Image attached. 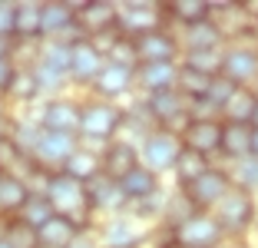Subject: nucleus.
Masks as SVG:
<instances>
[{"instance_id":"1","label":"nucleus","mask_w":258,"mask_h":248,"mask_svg":"<svg viewBox=\"0 0 258 248\" xmlns=\"http://www.w3.org/2000/svg\"><path fill=\"white\" fill-rule=\"evenodd\" d=\"M122 106L119 103H103V99L83 96V113H80V143L90 149H103L113 139L122 136Z\"/></svg>"},{"instance_id":"2","label":"nucleus","mask_w":258,"mask_h":248,"mask_svg":"<svg viewBox=\"0 0 258 248\" xmlns=\"http://www.w3.org/2000/svg\"><path fill=\"white\" fill-rule=\"evenodd\" d=\"M43 196H46V202L53 205L56 215H67L73 225H80V232H93L96 228V215L86 205V185L83 182L70 179L63 172H53L46 179Z\"/></svg>"},{"instance_id":"3","label":"nucleus","mask_w":258,"mask_h":248,"mask_svg":"<svg viewBox=\"0 0 258 248\" xmlns=\"http://www.w3.org/2000/svg\"><path fill=\"white\" fill-rule=\"evenodd\" d=\"M212 218L219 222V228L225 232V238H251L258 222V199L242 192V189H228L225 199L212 209Z\"/></svg>"},{"instance_id":"4","label":"nucleus","mask_w":258,"mask_h":248,"mask_svg":"<svg viewBox=\"0 0 258 248\" xmlns=\"http://www.w3.org/2000/svg\"><path fill=\"white\" fill-rule=\"evenodd\" d=\"M166 27L162 0H119L116 4V30L129 40H139Z\"/></svg>"},{"instance_id":"5","label":"nucleus","mask_w":258,"mask_h":248,"mask_svg":"<svg viewBox=\"0 0 258 248\" xmlns=\"http://www.w3.org/2000/svg\"><path fill=\"white\" fill-rule=\"evenodd\" d=\"M93 235H96L99 248H149L152 228L139 218H133L129 212H122V215L96 222Z\"/></svg>"},{"instance_id":"6","label":"nucleus","mask_w":258,"mask_h":248,"mask_svg":"<svg viewBox=\"0 0 258 248\" xmlns=\"http://www.w3.org/2000/svg\"><path fill=\"white\" fill-rule=\"evenodd\" d=\"M209 20L228 43H242V40H258V30L251 23L245 0H209Z\"/></svg>"},{"instance_id":"7","label":"nucleus","mask_w":258,"mask_h":248,"mask_svg":"<svg viewBox=\"0 0 258 248\" xmlns=\"http://www.w3.org/2000/svg\"><path fill=\"white\" fill-rule=\"evenodd\" d=\"M80 113H83V96H76V93H63V96L43 99L33 109V116L40 119V126L46 133H67V136L80 133Z\"/></svg>"},{"instance_id":"8","label":"nucleus","mask_w":258,"mask_h":248,"mask_svg":"<svg viewBox=\"0 0 258 248\" xmlns=\"http://www.w3.org/2000/svg\"><path fill=\"white\" fill-rule=\"evenodd\" d=\"M179 152H182V139H179V136H172V133L156 129V133H149L143 143H139V165H143V169H149L152 175L166 179V175H172Z\"/></svg>"},{"instance_id":"9","label":"nucleus","mask_w":258,"mask_h":248,"mask_svg":"<svg viewBox=\"0 0 258 248\" xmlns=\"http://www.w3.org/2000/svg\"><path fill=\"white\" fill-rule=\"evenodd\" d=\"M228 83H235L238 90H248L258 80V40H242L228 43L222 50V73Z\"/></svg>"},{"instance_id":"10","label":"nucleus","mask_w":258,"mask_h":248,"mask_svg":"<svg viewBox=\"0 0 258 248\" xmlns=\"http://www.w3.org/2000/svg\"><path fill=\"white\" fill-rule=\"evenodd\" d=\"M136 93V70L133 67H119V63H109L99 70V76L93 80V86L86 90V96L93 99H103V103H119L129 99Z\"/></svg>"},{"instance_id":"11","label":"nucleus","mask_w":258,"mask_h":248,"mask_svg":"<svg viewBox=\"0 0 258 248\" xmlns=\"http://www.w3.org/2000/svg\"><path fill=\"white\" fill-rule=\"evenodd\" d=\"M232 189V179H228V169L225 165L215 162L212 169H205L202 175H199L196 182H189V185H182L185 199H189L192 205H196V212H212L215 205L225 199V192Z\"/></svg>"},{"instance_id":"12","label":"nucleus","mask_w":258,"mask_h":248,"mask_svg":"<svg viewBox=\"0 0 258 248\" xmlns=\"http://www.w3.org/2000/svg\"><path fill=\"white\" fill-rule=\"evenodd\" d=\"M172 238L182 248H222L228 241L225 232L219 228V222L212 218V212H196L192 218H185L172 232Z\"/></svg>"},{"instance_id":"13","label":"nucleus","mask_w":258,"mask_h":248,"mask_svg":"<svg viewBox=\"0 0 258 248\" xmlns=\"http://www.w3.org/2000/svg\"><path fill=\"white\" fill-rule=\"evenodd\" d=\"M40 30H43V40H67V43L83 40V33L76 27V4H70V0H43Z\"/></svg>"},{"instance_id":"14","label":"nucleus","mask_w":258,"mask_h":248,"mask_svg":"<svg viewBox=\"0 0 258 248\" xmlns=\"http://www.w3.org/2000/svg\"><path fill=\"white\" fill-rule=\"evenodd\" d=\"M76 27H80L83 40H99L106 33H116V4L113 0H80Z\"/></svg>"},{"instance_id":"15","label":"nucleus","mask_w":258,"mask_h":248,"mask_svg":"<svg viewBox=\"0 0 258 248\" xmlns=\"http://www.w3.org/2000/svg\"><path fill=\"white\" fill-rule=\"evenodd\" d=\"M76 146H80V139L76 136H67V133H46L43 129V136H40V143H37V149H33V156H30V162L37 165V169H43V172H60L63 165H67V159L76 152Z\"/></svg>"},{"instance_id":"16","label":"nucleus","mask_w":258,"mask_h":248,"mask_svg":"<svg viewBox=\"0 0 258 248\" xmlns=\"http://www.w3.org/2000/svg\"><path fill=\"white\" fill-rule=\"evenodd\" d=\"M106 67V56L93 40H76L73 56H70V86L73 90H90L99 70Z\"/></svg>"},{"instance_id":"17","label":"nucleus","mask_w":258,"mask_h":248,"mask_svg":"<svg viewBox=\"0 0 258 248\" xmlns=\"http://www.w3.org/2000/svg\"><path fill=\"white\" fill-rule=\"evenodd\" d=\"M136 56H139V63H179L182 60L179 33L162 27V30H152L146 37H139L136 40Z\"/></svg>"},{"instance_id":"18","label":"nucleus","mask_w":258,"mask_h":248,"mask_svg":"<svg viewBox=\"0 0 258 248\" xmlns=\"http://www.w3.org/2000/svg\"><path fill=\"white\" fill-rule=\"evenodd\" d=\"M86 205H90V212L96 215V222L122 215V212L129 209L122 192H119V182L106 179V175H96L93 182H86Z\"/></svg>"},{"instance_id":"19","label":"nucleus","mask_w":258,"mask_h":248,"mask_svg":"<svg viewBox=\"0 0 258 248\" xmlns=\"http://www.w3.org/2000/svg\"><path fill=\"white\" fill-rule=\"evenodd\" d=\"M99 165H103V175L113 182L126 179L133 169H139V146L129 143V139H113L109 146L99 149Z\"/></svg>"},{"instance_id":"20","label":"nucleus","mask_w":258,"mask_h":248,"mask_svg":"<svg viewBox=\"0 0 258 248\" xmlns=\"http://www.w3.org/2000/svg\"><path fill=\"white\" fill-rule=\"evenodd\" d=\"M182 146L192 152H199V156L205 159H219V146H222V119H192L189 129H185L182 136Z\"/></svg>"},{"instance_id":"21","label":"nucleus","mask_w":258,"mask_h":248,"mask_svg":"<svg viewBox=\"0 0 258 248\" xmlns=\"http://www.w3.org/2000/svg\"><path fill=\"white\" fill-rule=\"evenodd\" d=\"M179 83V63H139L136 67V96L175 90Z\"/></svg>"},{"instance_id":"22","label":"nucleus","mask_w":258,"mask_h":248,"mask_svg":"<svg viewBox=\"0 0 258 248\" xmlns=\"http://www.w3.org/2000/svg\"><path fill=\"white\" fill-rule=\"evenodd\" d=\"M40 20H43V0H17L14 43H20V46H37L40 40H43Z\"/></svg>"},{"instance_id":"23","label":"nucleus","mask_w":258,"mask_h":248,"mask_svg":"<svg viewBox=\"0 0 258 248\" xmlns=\"http://www.w3.org/2000/svg\"><path fill=\"white\" fill-rule=\"evenodd\" d=\"M40 136H43V126L33 113H10V126H7V139L20 156L30 159L33 149H37Z\"/></svg>"},{"instance_id":"24","label":"nucleus","mask_w":258,"mask_h":248,"mask_svg":"<svg viewBox=\"0 0 258 248\" xmlns=\"http://www.w3.org/2000/svg\"><path fill=\"white\" fill-rule=\"evenodd\" d=\"M162 14H166V27L179 33L209 20V0H169L162 4Z\"/></svg>"},{"instance_id":"25","label":"nucleus","mask_w":258,"mask_h":248,"mask_svg":"<svg viewBox=\"0 0 258 248\" xmlns=\"http://www.w3.org/2000/svg\"><path fill=\"white\" fill-rule=\"evenodd\" d=\"M251 156V126L238 122H222V146H219V165H232L238 159Z\"/></svg>"},{"instance_id":"26","label":"nucleus","mask_w":258,"mask_h":248,"mask_svg":"<svg viewBox=\"0 0 258 248\" xmlns=\"http://www.w3.org/2000/svg\"><path fill=\"white\" fill-rule=\"evenodd\" d=\"M162 189H166V182L159 179V175H152L149 169H133V172L126 175V179H119V192L122 199H126V205H136V202H146V199L159 196Z\"/></svg>"},{"instance_id":"27","label":"nucleus","mask_w":258,"mask_h":248,"mask_svg":"<svg viewBox=\"0 0 258 248\" xmlns=\"http://www.w3.org/2000/svg\"><path fill=\"white\" fill-rule=\"evenodd\" d=\"M30 199V185L14 172L0 169V218H17V212L23 209V202Z\"/></svg>"},{"instance_id":"28","label":"nucleus","mask_w":258,"mask_h":248,"mask_svg":"<svg viewBox=\"0 0 258 248\" xmlns=\"http://www.w3.org/2000/svg\"><path fill=\"white\" fill-rule=\"evenodd\" d=\"M4 99H7V106H17L20 113H30V106H40V86H37V80H33L27 63H20V70H17V76H14V83H10V90Z\"/></svg>"},{"instance_id":"29","label":"nucleus","mask_w":258,"mask_h":248,"mask_svg":"<svg viewBox=\"0 0 258 248\" xmlns=\"http://www.w3.org/2000/svg\"><path fill=\"white\" fill-rule=\"evenodd\" d=\"M63 175H70V179H76V182H93L96 175H103V165H99V149H90V146H76V152L67 159V165L60 169Z\"/></svg>"},{"instance_id":"30","label":"nucleus","mask_w":258,"mask_h":248,"mask_svg":"<svg viewBox=\"0 0 258 248\" xmlns=\"http://www.w3.org/2000/svg\"><path fill=\"white\" fill-rule=\"evenodd\" d=\"M192 215H196V205L185 199V192H182V189H175V185H169L166 189V205H162L159 225L169 228V232H175V228L182 225L185 218H192Z\"/></svg>"},{"instance_id":"31","label":"nucleus","mask_w":258,"mask_h":248,"mask_svg":"<svg viewBox=\"0 0 258 248\" xmlns=\"http://www.w3.org/2000/svg\"><path fill=\"white\" fill-rule=\"evenodd\" d=\"M179 43H182V53H185V50H222L225 40L215 30L212 20H202L196 27H189V30H179Z\"/></svg>"},{"instance_id":"32","label":"nucleus","mask_w":258,"mask_h":248,"mask_svg":"<svg viewBox=\"0 0 258 248\" xmlns=\"http://www.w3.org/2000/svg\"><path fill=\"white\" fill-rule=\"evenodd\" d=\"M76 235H83V232H80V225H73L67 215H53L37 232V241H40V248H67Z\"/></svg>"},{"instance_id":"33","label":"nucleus","mask_w":258,"mask_h":248,"mask_svg":"<svg viewBox=\"0 0 258 248\" xmlns=\"http://www.w3.org/2000/svg\"><path fill=\"white\" fill-rule=\"evenodd\" d=\"M27 67H30L33 80H37V86H40V103H43V99H53V96H63V93H73L70 76L56 73V70L43 67V63H37V60H30Z\"/></svg>"},{"instance_id":"34","label":"nucleus","mask_w":258,"mask_h":248,"mask_svg":"<svg viewBox=\"0 0 258 248\" xmlns=\"http://www.w3.org/2000/svg\"><path fill=\"white\" fill-rule=\"evenodd\" d=\"M212 165H215L212 159H205V156H199V152H192V149L182 146V152L175 159V169H172V185L175 189L189 185V182H196L199 175H202L205 169H212Z\"/></svg>"},{"instance_id":"35","label":"nucleus","mask_w":258,"mask_h":248,"mask_svg":"<svg viewBox=\"0 0 258 248\" xmlns=\"http://www.w3.org/2000/svg\"><path fill=\"white\" fill-rule=\"evenodd\" d=\"M70 56H73V43H67V40H43V43H37V53H33L37 63L63 76H70Z\"/></svg>"},{"instance_id":"36","label":"nucleus","mask_w":258,"mask_h":248,"mask_svg":"<svg viewBox=\"0 0 258 248\" xmlns=\"http://www.w3.org/2000/svg\"><path fill=\"white\" fill-rule=\"evenodd\" d=\"M255 93L251 90H235L232 99L222 106V122H238V126H251V113H255Z\"/></svg>"},{"instance_id":"37","label":"nucleus","mask_w":258,"mask_h":248,"mask_svg":"<svg viewBox=\"0 0 258 248\" xmlns=\"http://www.w3.org/2000/svg\"><path fill=\"white\" fill-rule=\"evenodd\" d=\"M225 169H228V179H232V189H242V192L258 199V159L255 156H245L238 162L225 165Z\"/></svg>"},{"instance_id":"38","label":"nucleus","mask_w":258,"mask_h":248,"mask_svg":"<svg viewBox=\"0 0 258 248\" xmlns=\"http://www.w3.org/2000/svg\"><path fill=\"white\" fill-rule=\"evenodd\" d=\"M56 212H53V205L46 202V196H40V192H30V199L23 202V209L17 212V218H20L23 225H30L33 232H40V228L53 218Z\"/></svg>"},{"instance_id":"39","label":"nucleus","mask_w":258,"mask_h":248,"mask_svg":"<svg viewBox=\"0 0 258 248\" xmlns=\"http://www.w3.org/2000/svg\"><path fill=\"white\" fill-rule=\"evenodd\" d=\"M225 50V46H222ZM222 50H185L182 53V67L196 70V73H205V76H219L222 73Z\"/></svg>"},{"instance_id":"40","label":"nucleus","mask_w":258,"mask_h":248,"mask_svg":"<svg viewBox=\"0 0 258 248\" xmlns=\"http://www.w3.org/2000/svg\"><path fill=\"white\" fill-rule=\"evenodd\" d=\"M215 76H205V73H196V70L182 67L179 63V83H175V90L185 96V103L189 99H202L205 93H209V83H212Z\"/></svg>"},{"instance_id":"41","label":"nucleus","mask_w":258,"mask_h":248,"mask_svg":"<svg viewBox=\"0 0 258 248\" xmlns=\"http://www.w3.org/2000/svg\"><path fill=\"white\" fill-rule=\"evenodd\" d=\"M0 235H4L14 248H40L37 232H33L30 225H23L20 218H7V222L0 225Z\"/></svg>"},{"instance_id":"42","label":"nucleus","mask_w":258,"mask_h":248,"mask_svg":"<svg viewBox=\"0 0 258 248\" xmlns=\"http://www.w3.org/2000/svg\"><path fill=\"white\" fill-rule=\"evenodd\" d=\"M106 60L109 63H119V67H139V56H136V40L122 37V33H116L113 43L106 46Z\"/></svg>"},{"instance_id":"43","label":"nucleus","mask_w":258,"mask_h":248,"mask_svg":"<svg viewBox=\"0 0 258 248\" xmlns=\"http://www.w3.org/2000/svg\"><path fill=\"white\" fill-rule=\"evenodd\" d=\"M17 30V0H0V40L14 43Z\"/></svg>"},{"instance_id":"44","label":"nucleus","mask_w":258,"mask_h":248,"mask_svg":"<svg viewBox=\"0 0 258 248\" xmlns=\"http://www.w3.org/2000/svg\"><path fill=\"white\" fill-rule=\"evenodd\" d=\"M235 90H238L235 83H228L225 76H215V80L209 83V93H205V99H212V103L219 106V113H222V106L232 99V93H235Z\"/></svg>"},{"instance_id":"45","label":"nucleus","mask_w":258,"mask_h":248,"mask_svg":"<svg viewBox=\"0 0 258 248\" xmlns=\"http://www.w3.org/2000/svg\"><path fill=\"white\" fill-rule=\"evenodd\" d=\"M17 70H20V63H17V56H14V53L0 56V99L7 96V90H10V83H14Z\"/></svg>"},{"instance_id":"46","label":"nucleus","mask_w":258,"mask_h":248,"mask_svg":"<svg viewBox=\"0 0 258 248\" xmlns=\"http://www.w3.org/2000/svg\"><path fill=\"white\" fill-rule=\"evenodd\" d=\"M67 248H99V241H96V235H93V232H83V235H76Z\"/></svg>"},{"instance_id":"47","label":"nucleus","mask_w":258,"mask_h":248,"mask_svg":"<svg viewBox=\"0 0 258 248\" xmlns=\"http://www.w3.org/2000/svg\"><path fill=\"white\" fill-rule=\"evenodd\" d=\"M222 248H255V241H251V238H232V241H225Z\"/></svg>"},{"instance_id":"48","label":"nucleus","mask_w":258,"mask_h":248,"mask_svg":"<svg viewBox=\"0 0 258 248\" xmlns=\"http://www.w3.org/2000/svg\"><path fill=\"white\" fill-rule=\"evenodd\" d=\"M251 156L258 159V129H251Z\"/></svg>"},{"instance_id":"49","label":"nucleus","mask_w":258,"mask_h":248,"mask_svg":"<svg viewBox=\"0 0 258 248\" xmlns=\"http://www.w3.org/2000/svg\"><path fill=\"white\" fill-rule=\"evenodd\" d=\"M251 129H258V106H255V113H251Z\"/></svg>"},{"instance_id":"50","label":"nucleus","mask_w":258,"mask_h":248,"mask_svg":"<svg viewBox=\"0 0 258 248\" xmlns=\"http://www.w3.org/2000/svg\"><path fill=\"white\" fill-rule=\"evenodd\" d=\"M251 241H255V248H258V222H255V232H251Z\"/></svg>"},{"instance_id":"51","label":"nucleus","mask_w":258,"mask_h":248,"mask_svg":"<svg viewBox=\"0 0 258 248\" xmlns=\"http://www.w3.org/2000/svg\"><path fill=\"white\" fill-rule=\"evenodd\" d=\"M0 248H14V245H10V241L4 238V235H0Z\"/></svg>"},{"instance_id":"52","label":"nucleus","mask_w":258,"mask_h":248,"mask_svg":"<svg viewBox=\"0 0 258 248\" xmlns=\"http://www.w3.org/2000/svg\"><path fill=\"white\" fill-rule=\"evenodd\" d=\"M248 90H251V93H255V99H258V80H255V83H251Z\"/></svg>"},{"instance_id":"53","label":"nucleus","mask_w":258,"mask_h":248,"mask_svg":"<svg viewBox=\"0 0 258 248\" xmlns=\"http://www.w3.org/2000/svg\"><path fill=\"white\" fill-rule=\"evenodd\" d=\"M0 225H4V218H0Z\"/></svg>"}]
</instances>
